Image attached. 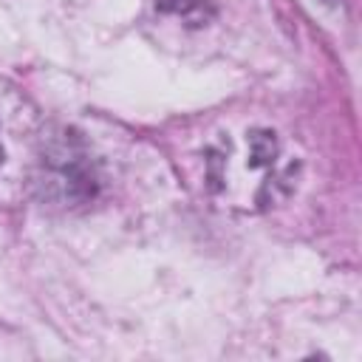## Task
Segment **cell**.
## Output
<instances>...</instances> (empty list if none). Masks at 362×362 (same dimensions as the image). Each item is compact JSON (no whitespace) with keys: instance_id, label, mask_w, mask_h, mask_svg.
Here are the masks:
<instances>
[{"instance_id":"6da1fadb","label":"cell","mask_w":362,"mask_h":362,"mask_svg":"<svg viewBox=\"0 0 362 362\" xmlns=\"http://www.w3.org/2000/svg\"><path fill=\"white\" fill-rule=\"evenodd\" d=\"M0 158H3V150H0Z\"/></svg>"}]
</instances>
